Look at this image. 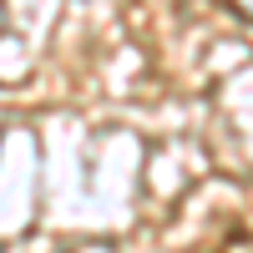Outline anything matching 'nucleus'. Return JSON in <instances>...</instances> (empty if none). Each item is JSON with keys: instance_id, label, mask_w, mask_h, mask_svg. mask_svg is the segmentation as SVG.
<instances>
[{"instance_id": "nucleus-1", "label": "nucleus", "mask_w": 253, "mask_h": 253, "mask_svg": "<svg viewBox=\"0 0 253 253\" xmlns=\"http://www.w3.org/2000/svg\"><path fill=\"white\" fill-rule=\"evenodd\" d=\"M223 5H233L238 15H248V20H253V0H223Z\"/></svg>"}]
</instances>
